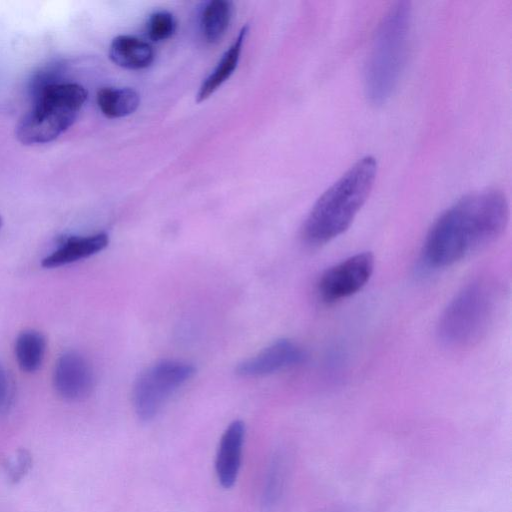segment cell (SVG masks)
Returning <instances> with one entry per match:
<instances>
[{
	"instance_id": "cell-20",
	"label": "cell",
	"mask_w": 512,
	"mask_h": 512,
	"mask_svg": "<svg viewBox=\"0 0 512 512\" xmlns=\"http://www.w3.org/2000/svg\"><path fill=\"white\" fill-rule=\"evenodd\" d=\"M14 397V385L6 368L0 363V415L10 408Z\"/></svg>"
},
{
	"instance_id": "cell-12",
	"label": "cell",
	"mask_w": 512,
	"mask_h": 512,
	"mask_svg": "<svg viewBox=\"0 0 512 512\" xmlns=\"http://www.w3.org/2000/svg\"><path fill=\"white\" fill-rule=\"evenodd\" d=\"M110 60L125 69L141 70L149 67L154 61L152 46L135 36L119 35L115 37L109 47Z\"/></svg>"
},
{
	"instance_id": "cell-7",
	"label": "cell",
	"mask_w": 512,
	"mask_h": 512,
	"mask_svg": "<svg viewBox=\"0 0 512 512\" xmlns=\"http://www.w3.org/2000/svg\"><path fill=\"white\" fill-rule=\"evenodd\" d=\"M374 265L373 254L361 252L327 268L317 285L320 299L325 303H335L354 295L367 284Z\"/></svg>"
},
{
	"instance_id": "cell-10",
	"label": "cell",
	"mask_w": 512,
	"mask_h": 512,
	"mask_svg": "<svg viewBox=\"0 0 512 512\" xmlns=\"http://www.w3.org/2000/svg\"><path fill=\"white\" fill-rule=\"evenodd\" d=\"M245 438V425L235 420L223 432L215 459L216 476L224 488L232 487L238 477Z\"/></svg>"
},
{
	"instance_id": "cell-21",
	"label": "cell",
	"mask_w": 512,
	"mask_h": 512,
	"mask_svg": "<svg viewBox=\"0 0 512 512\" xmlns=\"http://www.w3.org/2000/svg\"><path fill=\"white\" fill-rule=\"evenodd\" d=\"M31 465V457L28 452L20 451L17 458L9 464V475L13 481H17L23 477Z\"/></svg>"
},
{
	"instance_id": "cell-19",
	"label": "cell",
	"mask_w": 512,
	"mask_h": 512,
	"mask_svg": "<svg viewBox=\"0 0 512 512\" xmlns=\"http://www.w3.org/2000/svg\"><path fill=\"white\" fill-rule=\"evenodd\" d=\"M64 68L62 63L56 62L49 64L34 74L30 82L31 97L44 88L59 83Z\"/></svg>"
},
{
	"instance_id": "cell-1",
	"label": "cell",
	"mask_w": 512,
	"mask_h": 512,
	"mask_svg": "<svg viewBox=\"0 0 512 512\" xmlns=\"http://www.w3.org/2000/svg\"><path fill=\"white\" fill-rule=\"evenodd\" d=\"M508 220L503 192L488 189L462 197L430 227L421 252L423 264L438 269L459 262L500 237Z\"/></svg>"
},
{
	"instance_id": "cell-4",
	"label": "cell",
	"mask_w": 512,
	"mask_h": 512,
	"mask_svg": "<svg viewBox=\"0 0 512 512\" xmlns=\"http://www.w3.org/2000/svg\"><path fill=\"white\" fill-rule=\"evenodd\" d=\"M86 89L72 82L50 85L34 96L30 109L16 126V137L24 145L55 140L75 122L87 100Z\"/></svg>"
},
{
	"instance_id": "cell-16",
	"label": "cell",
	"mask_w": 512,
	"mask_h": 512,
	"mask_svg": "<svg viewBox=\"0 0 512 512\" xmlns=\"http://www.w3.org/2000/svg\"><path fill=\"white\" fill-rule=\"evenodd\" d=\"M14 351L21 370L33 373L43 363L46 352V339L37 330H24L16 338Z\"/></svg>"
},
{
	"instance_id": "cell-22",
	"label": "cell",
	"mask_w": 512,
	"mask_h": 512,
	"mask_svg": "<svg viewBox=\"0 0 512 512\" xmlns=\"http://www.w3.org/2000/svg\"><path fill=\"white\" fill-rule=\"evenodd\" d=\"M1 226H2V219H1V217H0V228H1Z\"/></svg>"
},
{
	"instance_id": "cell-15",
	"label": "cell",
	"mask_w": 512,
	"mask_h": 512,
	"mask_svg": "<svg viewBox=\"0 0 512 512\" xmlns=\"http://www.w3.org/2000/svg\"><path fill=\"white\" fill-rule=\"evenodd\" d=\"M97 105L104 116L122 118L134 113L140 104L139 94L128 87H104L98 90Z\"/></svg>"
},
{
	"instance_id": "cell-9",
	"label": "cell",
	"mask_w": 512,
	"mask_h": 512,
	"mask_svg": "<svg viewBox=\"0 0 512 512\" xmlns=\"http://www.w3.org/2000/svg\"><path fill=\"white\" fill-rule=\"evenodd\" d=\"M305 357L304 350L298 344L289 339H280L240 363L237 373L243 377L265 376L298 365Z\"/></svg>"
},
{
	"instance_id": "cell-11",
	"label": "cell",
	"mask_w": 512,
	"mask_h": 512,
	"mask_svg": "<svg viewBox=\"0 0 512 512\" xmlns=\"http://www.w3.org/2000/svg\"><path fill=\"white\" fill-rule=\"evenodd\" d=\"M108 243L109 237L105 232L64 237L58 247L42 260L41 265L45 268L68 265L102 251Z\"/></svg>"
},
{
	"instance_id": "cell-6",
	"label": "cell",
	"mask_w": 512,
	"mask_h": 512,
	"mask_svg": "<svg viewBox=\"0 0 512 512\" xmlns=\"http://www.w3.org/2000/svg\"><path fill=\"white\" fill-rule=\"evenodd\" d=\"M195 373L188 363L163 360L149 367L137 379L133 390V404L137 416L148 421L162 409L171 395Z\"/></svg>"
},
{
	"instance_id": "cell-13",
	"label": "cell",
	"mask_w": 512,
	"mask_h": 512,
	"mask_svg": "<svg viewBox=\"0 0 512 512\" xmlns=\"http://www.w3.org/2000/svg\"><path fill=\"white\" fill-rule=\"evenodd\" d=\"M249 31V26L244 25L231 46L224 52L221 59L203 80L196 94V102L200 103L215 93L233 74L240 60L243 43Z\"/></svg>"
},
{
	"instance_id": "cell-5",
	"label": "cell",
	"mask_w": 512,
	"mask_h": 512,
	"mask_svg": "<svg viewBox=\"0 0 512 512\" xmlns=\"http://www.w3.org/2000/svg\"><path fill=\"white\" fill-rule=\"evenodd\" d=\"M497 288L487 278L466 284L440 316L437 333L443 344L465 348L476 343L491 324L497 305Z\"/></svg>"
},
{
	"instance_id": "cell-17",
	"label": "cell",
	"mask_w": 512,
	"mask_h": 512,
	"mask_svg": "<svg viewBox=\"0 0 512 512\" xmlns=\"http://www.w3.org/2000/svg\"><path fill=\"white\" fill-rule=\"evenodd\" d=\"M176 26V19L172 13L163 10L156 11L148 18L147 36L154 42L164 41L175 33Z\"/></svg>"
},
{
	"instance_id": "cell-8",
	"label": "cell",
	"mask_w": 512,
	"mask_h": 512,
	"mask_svg": "<svg viewBox=\"0 0 512 512\" xmlns=\"http://www.w3.org/2000/svg\"><path fill=\"white\" fill-rule=\"evenodd\" d=\"M95 377L88 360L79 352L67 351L56 361L53 385L57 394L68 401H79L90 395Z\"/></svg>"
},
{
	"instance_id": "cell-14",
	"label": "cell",
	"mask_w": 512,
	"mask_h": 512,
	"mask_svg": "<svg viewBox=\"0 0 512 512\" xmlns=\"http://www.w3.org/2000/svg\"><path fill=\"white\" fill-rule=\"evenodd\" d=\"M233 4L227 0H211L200 14V30L204 40L214 44L225 35L232 19Z\"/></svg>"
},
{
	"instance_id": "cell-2",
	"label": "cell",
	"mask_w": 512,
	"mask_h": 512,
	"mask_svg": "<svg viewBox=\"0 0 512 512\" xmlns=\"http://www.w3.org/2000/svg\"><path fill=\"white\" fill-rule=\"evenodd\" d=\"M376 174V160L365 156L334 182L317 199L303 223L305 243L321 246L344 233L368 199Z\"/></svg>"
},
{
	"instance_id": "cell-18",
	"label": "cell",
	"mask_w": 512,
	"mask_h": 512,
	"mask_svg": "<svg viewBox=\"0 0 512 512\" xmlns=\"http://www.w3.org/2000/svg\"><path fill=\"white\" fill-rule=\"evenodd\" d=\"M283 482V466L279 457L270 464L262 493V504L266 508L275 504L280 496Z\"/></svg>"
},
{
	"instance_id": "cell-3",
	"label": "cell",
	"mask_w": 512,
	"mask_h": 512,
	"mask_svg": "<svg viewBox=\"0 0 512 512\" xmlns=\"http://www.w3.org/2000/svg\"><path fill=\"white\" fill-rule=\"evenodd\" d=\"M410 21V3L398 1L377 27L364 72L365 94L373 104L386 102L398 84L406 59Z\"/></svg>"
}]
</instances>
